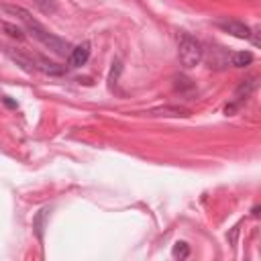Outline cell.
Instances as JSON below:
<instances>
[{"label": "cell", "mask_w": 261, "mask_h": 261, "mask_svg": "<svg viewBox=\"0 0 261 261\" xmlns=\"http://www.w3.org/2000/svg\"><path fill=\"white\" fill-rule=\"evenodd\" d=\"M2 10H6L8 15L19 17V19L23 21L24 27H27V31L35 37L37 41H41V43L49 49V51H53V53H55V55H59V57L70 55V43L49 33V31L43 27V24H41L39 21L31 17V12H29V10H24V8H23V6H19V4H2Z\"/></svg>", "instance_id": "cell-1"}, {"label": "cell", "mask_w": 261, "mask_h": 261, "mask_svg": "<svg viewBox=\"0 0 261 261\" xmlns=\"http://www.w3.org/2000/svg\"><path fill=\"white\" fill-rule=\"evenodd\" d=\"M49 214V208H41L39 213H37L35 220H33V229H35V235H37V239H43V231H45V218Z\"/></svg>", "instance_id": "cell-9"}, {"label": "cell", "mask_w": 261, "mask_h": 261, "mask_svg": "<svg viewBox=\"0 0 261 261\" xmlns=\"http://www.w3.org/2000/svg\"><path fill=\"white\" fill-rule=\"evenodd\" d=\"M35 68L41 70L43 73H49V76H61L66 71V68L53 64V61H47L45 57H35Z\"/></svg>", "instance_id": "cell-7"}, {"label": "cell", "mask_w": 261, "mask_h": 261, "mask_svg": "<svg viewBox=\"0 0 261 261\" xmlns=\"http://www.w3.org/2000/svg\"><path fill=\"white\" fill-rule=\"evenodd\" d=\"M88 57H90V45L88 43H82V45L73 47L71 51H70L68 61H70L71 68H80V66H84L86 61H88Z\"/></svg>", "instance_id": "cell-5"}, {"label": "cell", "mask_w": 261, "mask_h": 261, "mask_svg": "<svg viewBox=\"0 0 261 261\" xmlns=\"http://www.w3.org/2000/svg\"><path fill=\"white\" fill-rule=\"evenodd\" d=\"M171 255L176 257V259H186V257L190 255V247H188V243L178 241L176 245H173V251H171Z\"/></svg>", "instance_id": "cell-12"}, {"label": "cell", "mask_w": 261, "mask_h": 261, "mask_svg": "<svg viewBox=\"0 0 261 261\" xmlns=\"http://www.w3.org/2000/svg\"><path fill=\"white\" fill-rule=\"evenodd\" d=\"M4 49V53L15 61L17 66H21L27 73H33L37 68H35V57H31V55H27V53H23V51H19V49H12V47H2Z\"/></svg>", "instance_id": "cell-3"}, {"label": "cell", "mask_w": 261, "mask_h": 261, "mask_svg": "<svg viewBox=\"0 0 261 261\" xmlns=\"http://www.w3.org/2000/svg\"><path fill=\"white\" fill-rule=\"evenodd\" d=\"M251 61H253L251 51H239V53L231 55V66L233 68H247V66H251Z\"/></svg>", "instance_id": "cell-8"}, {"label": "cell", "mask_w": 261, "mask_h": 261, "mask_svg": "<svg viewBox=\"0 0 261 261\" xmlns=\"http://www.w3.org/2000/svg\"><path fill=\"white\" fill-rule=\"evenodd\" d=\"M0 100H2V102H4L8 108H17V102H15V100H10L8 96H0Z\"/></svg>", "instance_id": "cell-14"}, {"label": "cell", "mask_w": 261, "mask_h": 261, "mask_svg": "<svg viewBox=\"0 0 261 261\" xmlns=\"http://www.w3.org/2000/svg\"><path fill=\"white\" fill-rule=\"evenodd\" d=\"M0 29H2L8 37H12V39H17V41H23L24 39V33L17 27V24H10V23H0Z\"/></svg>", "instance_id": "cell-11"}, {"label": "cell", "mask_w": 261, "mask_h": 261, "mask_svg": "<svg viewBox=\"0 0 261 261\" xmlns=\"http://www.w3.org/2000/svg\"><path fill=\"white\" fill-rule=\"evenodd\" d=\"M253 216H259V206H253Z\"/></svg>", "instance_id": "cell-16"}, {"label": "cell", "mask_w": 261, "mask_h": 261, "mask_svg": "<svg viewBox=\"0 0 261 261\" xmlns=\"http://www.w3.org/2000/svg\"><path fill=\"white\" fill-rule=\"evenodd\" d=\"M176 90H178V92H188V90H194V84H192V80L180 76V78H176Z\"/></svg>", "instance_id": "cell-13"}, {"label": "cell", "mask_w": 261, "mask_h": 261, "mask_svg": "<svg viewBox=\"0 0 261 261\" xmlns=\"http://www.w3.org/2000/svg\"><path fill=\"white\" fill-rule=\"evenodd\" d=\"M151 117H190V110L188 108H182V106H159L149 110Z\"/></svg>", "instance_id": "cell-6"}, {"label": "cell", "mask_w": 261, "mask_h": 261, "mask_svg": "<svg viewBox=\"0 0 261 261\" xmlns=\"http://www.w3.org/2000/svg\"><path fill=\"white\" fill-rule=\"evenodd\" d=\"M31 2L39 8L43 15H55V12H57V2H55V0H31Z\"/></svg>", "instance_id": "cell-10"}, {"label": "cell", "mask_w": 261, "mask_h": 261, "mask_svg": "<svg viewBox=\"0 0 261 261\" xmlns=\"http://www.w3.org/2000/svg\"><path fill=\"white\" fill-rule=\"evenodd\" d=\"M0 96H2V94H0Z\"/></svg>", "instance_id": "cell-17"}, {"label": "cell", "mask_w": 261, "mask_h": 261, "mask_svg": "<svg viewBox=\"0 0 261 261\" xmlns=\"http://www.w3.org/2000/svg\"><path fill=\"white\" fill-rule=\"evenodd\" d=\"M178 57L184 68H196L204 57V49H202L200 41H196L194 37L184 35L180 41V47H178Z\"/></svg>", "instance_id": "cell-2"}, {"label": "cell", "mask_w": 261, "mask_h": 261, "mask_svg": "<svg viewBox=\"0 0 261 261\" xmlns=\"http://www.w3.org/2000/svg\"><path fill=\"white\" fill-rule=\"evenodd\" d=\"M218 27L225 33L237 37V39H249V37H251V29L241 21H220Z\"/></svg>", "instance_id": "cell-4"}, {"label": "cell", "mask_w": 261, "mask_h": 261, "mask_svg": "<svg viewBox=\"0 0 261 261\" xmlns=\"http://www.w3.org/2000/svg\"><path fill=\"white\" fill-rule=\"evenodd\" d=\"M251 35H253V37H251V39H253V45H255V47H259V29L251 31Z\"/></svg>", "instance_id": "cell-15"}]
</instances>
